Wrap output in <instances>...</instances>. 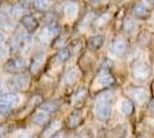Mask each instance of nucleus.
<instances>
[{"mask_svg": "<svg viewBox=\"0 0 154 138\" xmlns=\"http://www.w3.org/2000/svg\"><path fill=\"white\" fill-rule=\"evenodd\" d=\"M4 39H5V36L0 32V43H2V41H4Z\"/></svg>", "mask_w": 154, "mask_h": 138, "instance_id": "34", "label": "nucleus"}, {"mask_svg": "<svg viewBox=\"0 0 154 138\" xmlns=\"http://www.w3.org/2000/svg\"><path fill=\"white\" fill-rule=\"evenodd\" d=\"M44 1H48V0H44Z\"/></svg>", "mask_w": 154, "mask_h": 138, "instance_id": "38", "label": "nucleus"}, {"mask_svg": "<svg viewBox=\"0 0 154 138\" xmlns=\"http://www.w3.org/2000/svg\"><path fill=\"white\" fill-rule=\"evenodd\" d=\"M151 112L154 113V103H152V104H151Z\"/></svg>", "mask_w": 154, "mask_h": 138, "instance_id": "35", "label": "nucleus"}, {"mask_svg": "<svg viewBox=\"0 0 154 138\" xmlns=\"http://www.w3.org/2000/svg\"><path fill=\"white\" fill-rule=\"evenodd\" d=\"M28 85H29V76L26 74L14 75L7 79V86L13 90L22 91V90H26Z\"/></svg>", "mask_w": 154, "mask_h": 138, "instance_id": "2", "label": "nucleus"}, {"mask_svg": "<svg viewBox=\"0 0 154 138\" xmlns=\"http://www.w3.org/2000/svg\"><path fill=\"white\" fill-rule=\"evenodd\" d=\"M63 11H64L66 16L71 20V19H74L77 15V13H78V6H77L75 2H69V4H67V5L64 6Z\"/></svg>", "mask_w": 154, "mask_h": 138, "instance_id": "16", "label": "nucleus"}, {"mask_svg": "<svg viewBox=\"0 0 154 138\" xmlns=\"http://www.w3.org/2000/svg\"><path fill=\"white\" fill-rule=\"evenodd\" d=\"M5 57H6V51H5L2 47H0V60L4 59Z\"/></svg>", "mask_w": 154, "mask_h": 138, "instance_id": "31", "label": "nucleus"}, {"mask_svg": "<svg viewBox=\"0 0 154 138\" xmlns=\"http://www.w3.org/2000/svg\"><path fill=\"white\" fill-rule=\"evenodd\" d=\"M45 55L44 54H38L32 59L31 63H30V72L31 74H37L40 70V68L43 67L44 62H45Z\"/></svg>", "mask_w": 154, "mask_h": 138, "instance_id": "9", "label": "nucleus"}, {"mask_svg": "<svg viewBox=\"0 0 154 138\" xmlns=\"http://www.w3.org/2000/svg\"><path fill=\"white\" fill-rule=\"evenodd\" d=\"M135 28H136L135 23H134V22H132L131 20H128L127 22H125V23H124V30H125L127 32H129V33L134 32Z\"/></svg>", "mask_w": 154, "mask_h": 138, "instance_id": "26", "label": "nucleus"}, {"mask_svg": "<svg viewBox=\"0 0 154 138\" xmlns=\"http://www.w3.org/2000/svg\"><path fill=\"white\" fill-rule=\"evenodd\" d=\"M113 77L108 75V74H103V75H100L98 78L96 79V82H94V86H96L97 89H100V87H107L109 86L112 83H113Z\"/></svg>", "mask_w": 154, "mask_h": 138, "instance_id": "12", "label": "nucleus"}, {"mask_svg": "<svg viewBox=\"0 0 154 138\" xmlns=\"http://www.w3.org/2000/svg\"><path fill=\"white\" fill-rule=\"evenodd\" d=\"M0 103L8 105H16L20 103V96L15 92H5L0 96Z\"/></svg>", "mask_w": 154, "mask_h": 138, "instance_id": "8", "label": "nucleus"}, {"mask_svg": "<svg viewBox=\"0 0 154 138\" xmlns=\"http://www.w3.org/2000/svg\"><path fill=\"white\" fill-rule=\"evenodd\" d=\"M60 128H61V122H60V121H53L51 124L47 127V129L44 131L43 137L44 138L52 137L53 135H55V133H57V131H58Z\"/></svg>", "mask_w": 154, "mask_h": 138, "instance_id": "15", "label": "nucleus"}, {"mask_svg": "<svg viewBox=\"0 0 154 138\" xmlns=\"http://www.w3.org/2000/svg\"><path fill=\"white\" fill-rule=\"evenodd\" d=\"M145 2H146V5H148V6H153L154 5V0H145Z\"/></svg>", "mask_w": 154, "mask_h": 138, "instance_id": "32", "label": "nucleus"}, {"mask_svg": "<svg viewBox=\"0 0 154 138\" xmlns=\"http://www.w3.org/2000/svg\"><path fill=\"white\" fill-rule=\"evenodd\" d=\"M101 45H103V37H101V36H93V37H91L90 39H89V41H88L89 48H90V50H93V51H96L99 47H101Z\"/></svg>", "mask_w": 154, "mask_h": 138, "instance_id": "20", "label": "nucleus"}, {"mask_svg": "<svg viewBox=\"0 0 154 138\" xmlns=\"http://www.w3.org/2000/svg\"><path fill=\"white\" fill-rule=\"evenodd\" d=\"M82 120V113L81 112H74L69 118H67V125L69 128H75L79 124Z\"/></svg>", "mask_w": 154, "mask_h": 138, "instance_id": "18", "label": "nucleus"}, {"mask_svg": "<svg viewBox=\"0 0 154 138\" xmlns=\"http://www.w3.org/2000/svg\"><path fill=\"white\" fill-rule=\"evenodd\" d=\"M131 96H132L138 103H144V101L147 100L148 93H147V91L144 90V89H135V90L131 91Z\"/></svg>", "mask_w": 154, "mask_h": 138, "instance_id": "17", "label": "nucleus"}, {"mask_svg": "<svg viewBox=\"0 0 154 138\" xmlns=\"http://www.w3.org/2000/svg\"><path fill=\"white\" fill-rule=\"evenodd\" d=\"M26 60L22 57L13 58V59L7 60L4 63V70L8 72H22L23 69H26Z\"/></svg>", "mask_w": 154, "mask_h": 138, "instance_id": "3", "label": "nucleus"}, {"mask_svg": "<svg viewBox=\"0 0 154 138\" xmlns=\"http://www.w3.org/2000/svg\"><path fill=\"white\" fill-rule=\"evenodd\" d=\"M112 93L105 92L100 94L94 105V115L100 121H106L112 115V107H110V100H112Z\"/></svg>", "mask_w": 154, "mask_h": 138, "instance_id": "1", "label": "nucleus"}, {"mask_svg": "<svg viewBox=\"0 0 154 138\" xmlns=\"http://www.w3.org/2000/svg\"><path fill=\"white\" fill-rule=\"evenodd\" d=\"M149 75V66L144 61H139L135 63V66L132 68V76L138 81L146 79Z\"/></svg>", "mask_w": 154, "mask_h": 138, "instance_id": "5", "label": "nucleus"}, {"mask_svg": "<svg viewBox=\"0 0 154 138\" xmlns=\"http://www.w3.org/2000/svg\"><path fill=\"white\" fill-rule=\"evenodd\" d=\"M35 7H36V9H38V11H46V9H48V7L50 5L47 4V1H44V0H35Z\"/></svg>", "mask_w": 154, "mask_h": 138, "instance_id": "25", "label": "nucleus"}, {"mask_svg": "<svg viewBox=\"0 0 154 138\" xmlns=\"http://www.w3.org/2000/svg\"><path fill=\"white\" fill-rule=\"evenodd\" d=\"M5 135V129L4 128H0V138Z\"/></svg>", "mask_w": 154, "mask_h": 138, "instance_id": "33", "label": "nucleus"}, {"mask_svg": "<svg viewBox=\"0 0 154 138\" xmlns=\"http://www.w3.org/2000/svg\"><path fill=\"white\" fill-rule=\"evenodd\" d=\"M108 19H109V16L107 15V14H105V15H103V16L98 20V24H103V23L108 20Z\"/></svg>", "mask_w": 154, "mask_h": 138, "instance_id": "29", "label": "nucleus"}, {"mask_svg": "<svg viewBox=\"0 0 154 138\" xmlns=\"http://www.w3.org/2000/svg\"><path fill=\"white\" fill-rule=\"evenodd\" d=\"M22 12H23V9H22V7L21 6H14L11 8V12H9V14L12 15V16H19V15H21L22 14Z\"/></svg>", "mask_w": 154, "mask_h": 138, "instance_id": "27", "label": "nucleus"}, {"mask_svg": "<svg viewBox=\"0 0 154 138\" xmlns=\"http://www.w3.org/2000/svg\"><path fill=\"white\" fill-rule=\"evenodd\" d=\"M152 21H153V24H154V13H153V17H152Z\"/></svg>", "mask_w": 154, "mask_h": 138, "instance_id": "37", "label": "nucleus"}, {"mask_svg": "<svg viewBox=\"0 0 154 138\" xmlns=\"http://www.w3.org/2000/svg\"><path fill=\"white\" fill-rule=\"evenodd\" d=\"M120 109H121V113L123 115H130L134 111V105H132V103L130 100L124 99L120 104Z\"/></svg>", "mask_w": 154, "mask_h": 138, "instance_id": "19", "label": "nucleus"}, {"mask_svg": "<svg viewBox=\"0 0 154 138\" xmlns=\"http://www.w3.org/2000/svg\"><path fill=\"white\" fill-rule=\"evenodd\" d=\"M127 50V43L123 39H117L115 40L112 46H110V53L114 55V57H121L124 54Z\"/></svg>", "mask_w": 154, "mask_h": 138, "instance_id": "7", "label": "nucleus"}, {"mask_svg": "<svg viewBox=\"0 0 154 138\" xmlns=\"http://www.w3.org/2000/svg\"><path fill=\"white\" fill-rule=\"evenodd\" d=\"M85 93H86V91L85 90H81V91H78L74 96V98H72V104L74 105H79L82 101H83L84 97H85Z\"/></svg>", "mask_w": 154, "mask_h": 138, "instance_id": "24", "label": "nucleus"}, {"mask_svg": "<svg viewBox=\"0 0 154 138\" xmlns=\"http://www.w3.org/2000/svg\"><path fill=\"white\" fill-rule=\"evenodd\" d=\"M69 57H70L69 51H67V50H62V51H59V53L55 55L54 61H55L57 63H62V62H64V61H67V60L69 59Z\"/></svg>", "mask_w": 154, "mask_h": 138, "instance_id": "22", "label": "nucleus"}, {"mask_svg": "<svg viewBox=\"0 0 154 138\" xmlns=\"http://www.w3.org/2000/svg\"><path fill=\"white\" fill-rule=\"evenodd\" d=\"M32 43V38L29 33L19 32L12 40V50L14 51H21L26 48L28 45Z\"/></svg>", "mask_w": 154, "mask_h": 138, "instance_id": "4", "label": "nucleus"}, {"mask_svg": "<svg viewBox=\"0 0 154 138\" xmlns=\"http://www.w3.org/2000/svg\"><path fill=\"white\" fill-rule=\"evenodd\" d=\"M134 13L137 17H146L148 14V8H147V5H145V4H138V5H136V7L134 8Z\"/></svg>", "mask_w": 154, "mask_h": 138, "instance_id": "21", "label": "nucleus"}, {"mask_svg": "<svg viewBox=\"0 0 154 138\" xmlns=\"http://www.w3.org/2000/svg\"><path fill=\"white\" fill-rule=\"evenodd\" d=\"M17 138H35L33 135L30 132H20L17 135Z\"/></svg>", "mask_w": 154, "mask_h": 138, "instance_id": "28", "label": "nucleus"}, {"mask_svg": "<svg viewBox=\"0 0 154 138\" xmlns=\"http://www.w3.org/2000/svg\"><path fill=\"white\" fill-rule=\"evenodd\" d=\"M11 113H12V105L0 103V116L6 118V116H8V115L11 114Z\"/></svg>", "mask_w": 154, "mask_h": 138, "instance_id": "23", "label": "nucleus"}, {"mask_svg": "<svg viewBox=\"0 0 154 138\" xmlns=\"http://www.w3.org/2000/svg\"><path fill=\"white\" fill-rule=\"evenodd\" d=\"M1 89H2V84H1V82H0V91H1Z\"/></svg>", "mask_w": 154, "mask_h": 138, "instance_id": "36", "label": "nucleus"}, {"mask_svg": "<svg viewBox=\"0 0 154 138\" xmlns=\"http://www.w3.org/2000/svg\"><path fill=\"white\" fill-rule=\"evenodd\" d=\"M47 121H48V115H47V113L43 112V111L33 114L31 118V123L35 125H43L47 123Z\"/></svg>", "mask_w": 154, "mask_h": 138, "instance_id": "14", "label": "nucleus"}, {"mask_svg": "<svg viewBox=\"0 0 154 138\" xmlns=\"http://www.w3.org/2000/svg\"><path fill=\"white\" fill-rule=\"evenodd\" d=\"M21 22H22L23 26L26 28L28 31H33V30H36V28L38 26L37 20H36L33 16H31V15H24V16H22Z\"/></svg>", "mask_w": 154, "mask_h": 138, "instance_id": "11", "label": "nucleus"}, {"mask_svg": "<svg viewBox=\"0 0 154 138\" xmlns=\"http://www.w3.org/2000/svg\"><path fill=\"white\" fill-rule=\"evenodd\" d=\"M86 1H89V2L92 4V5H99V4H103V2H106L107 0H86Z\"/></svg>", "mask_w": 154, "mask_h": 138, "instance_id": "30", "label": "nucleus"}, {"mask_svg": "<svg viewBox=\"0 0 154 138\" xmlns=\"http://www.w3.org/2000/svg\"><path fill=\"white\" fill-rule=\"evenodd\" d=\"M78 77H79V70L77 68H71L66 72L63 77V83L66 85H71L78 79Z\"/></svg>", "mask_w": 154, "mask_h": 138, "instance_id": "10", "label": "nucleus"}, {"mask_svg": "<svg viewBox=\"0 0 154 138\" xmlns=\"http://www.w3.org/2000/svg\"><path fill=\"white\" fill-rule=\"evenodd\" d=\"M59 32H60V26L57 24H50L40 32L39 39H42L43 41H48V40L53 39L54 37H57Z\"/></svg>", "mask_w": 154, "mask_h": 138, "instance_id": "6", "label": "nucleus"}, {"mask_svg": "<svg viewBox=\"0 0 154 138\" xmlns=\"http://www.w3.org/2000/svg\"><path fill=\"white\" fill-rule=\"evenodd\" d=\"M60 107L59 106V103L55 101V100H48V101H45L40 105V111L47 113V114H51V113H54L58 111V108Z\"/></svg>", "mask_w": 154, "mask_h": 138, "instance_id": "13", "label": "nucleus"}]
</instances>
